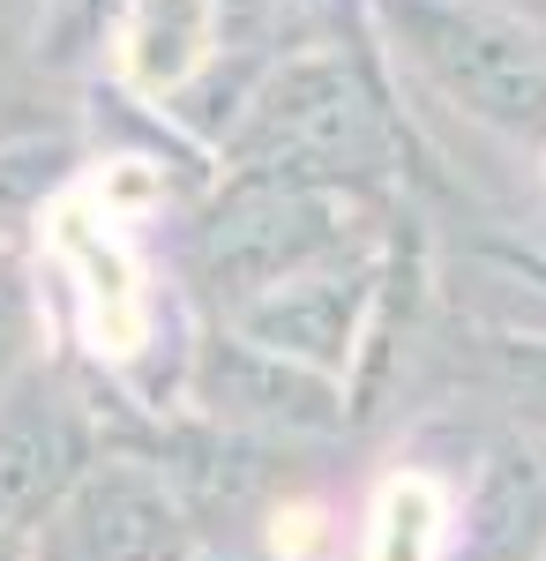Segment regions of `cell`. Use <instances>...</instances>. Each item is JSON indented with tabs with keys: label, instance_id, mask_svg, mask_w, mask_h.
Instances as JSON below:
<instances>
[{
	"label": "cell",
	"instance_id": "7",
	"mask_svg": "<svg viewBox=\"0 0 546 561\" xmlns=\"http://www.w3.org/2000/svg\"><path fill=\"white\" fill-rule=\"evenodd\" d=\"M442 486L426 472H397L375 502V531H367V561H434L442 547Z\"/></svg>",
	"mask_w": 546,
	"mask_h": 561
},
{
	"label": "cell",
	"instance_id": "3",
	"mask_svg": "<svg viewBox=\"0 0 546 561\" xmlns=\"http://www.w3.org/2000/svg\"><path fill=\"white\" fill-rule=\"evenodd\" d=\"M352 240V195L344 187H299V180L232 173L217 210L203 217V270L225 293H277L285 277H307L344 255Z\"/></svg>",
	"mask_w": 546,
	"mask_h": 561
},
{
	"label": "cell",
	"instance_id": "2",
	"mask_svg": "<svg viewBox=\"0 0 546 561\" xmlns=\"http://www.w3.org/2000/svg\"><path fill=\"white\" fill-rule=\"evenodd\" d=\"M397 53L494 135H546V45L502 0H375Z\"/></svg>",
	"mask_w": 546,
	"mask_h": 561
},
{
	"label": "cell",
	"instance_id": "8",
	"mask_svg": "<svg viewBox=\"0 0 546 561\" xmlns=\"http://www.w3.org/2000/svg\"><path fill=\"white\" fill-rule=\"evenodd\" d=\"M15 322H23V285H15V270H0V352L15 337Z\"/></svg>",
	"mask_w": 546,
	"mask_h": 561
},
{
	"label": "cell",
	"instance_id": "5",
	"mask_svg": "<svg viewBox=\"0 0 546 561\" xmlns=\"http://www.w3.org/2000/svg\"><path fill=\"white\" fill-rule=\"evenodd\" d=\"M367 285H352V277H337L330 262L322 270H307V277H285L277 293H262V300L240 307V322H248L262 345L293 352V359H344V337H352V307H360Z\"/></svg>",
	"mask_w": 546,
	"mask_h": 561
},
{
	"label": "cell",
	"instance_id": "1",
	"mask_svg": "<svg viewBox=\"0 0 546 561\" xmlns=\"http://www.w3.org/2000/svg\"><path fill=\"white\" fill-rule=\"evenodd\" d=\"M397 158H405V128H397L382 83L344 45L285 53L254 83L232 135L217 142V165L254 180H299V187H344Z\"/></svg>",
	"mask_w": 546,
	"mask_h": 561
},
{
	"label": "cell",
	"instance_id": "6",
	"mask_svg": "<svg viewBox=\"0 0 546 561\" xmlns=\"http://www.w3.org/2000/svg\"><path fill=\"white\" fill-rule=\"evenodd\" d=\"M76 457H83V434H76L68 412H53V404L8 412L0 420V517L38 510L45 494L76 472Z\"/></svg>",
	"mask_w": 546,
	"mask_h": 561
},
{
	"label": "cell",
	"instance_id": "4",
	"mask_svg": "<svg viewBox=\"0 0 546 561\" xmlns=\"http://www.w3.org/2000/svg\"><path fill=\"white\" fill-rule=\"evenodd\" d=\"M45 262L53 277L76 293V314H83V337L98 352H127L150 337V293H143V262L127 248V210L90 187H68L53 210H45Z\"/></svg>",
	"mask_w": 546,
	"mask_h": 561
}]
</instances>
